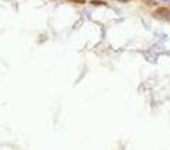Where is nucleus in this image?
I'll return each mask as SVG.
<instances>
[{
  "mask_svg": "<svg viewBox=\"0 0 170 150\" xmlns=\"http://www.w3.org/2000/svg\"><path fill=\"white\" fill-rule=\"evenodd\" d=\"M68 2H72L75 4H84L85 3V0H68Z\"/></svg>",
  "mask_w": 170,
  "mask_h": 150,
  "instance_id": "3",
  "label": "nucleus"
},
{
  "mask_svg": "<svg viewBox=\"0 0 170 150\" xmlns=\"http://www.w3.org/2000/svg\"><path fill=\"white\" fill-rule=\"evenodd\" d=\"M91 4H94V6H105L106 3H105V2H102V0H92V2H91Z\"/></svg>",
  "mask_w": 170,
  "mask_h": 150,
  "instance_id": "2",
  "label": "nucleus"
},
{
  "mask_svg": "<svg viewBox=\"0 0 170 150\" xmlns=\"http://www.w3.org/2000/svg\"><path fill=\"white\" fill-rule=\"evenodd\" d=\"M153 17L155 19H160V20H169L170 19V10L165 6H160L153 11Z\"/></svg>",
  "mask_w": 170,
  "mask_h": 150,
  "instance_id": "1",
  "label": "nucleus"
}]
</instances>
